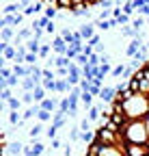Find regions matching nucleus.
Wrapping results in <instances>:
<instances>
[{
  "label": "nucleus",
  "mask_w": 149,
  "mask_h": 156,
  "mask_svg": "<svg viewBox=\"0 0 149 156\" xmlns=\"http://www.w3.org/2000/svg\"><path fill=\"white\" fill-rule=\"evenodd\" d=\"M123 108H125V115H127L130 122L145 119V117L149 115V95L136 93L134 98H130L127 102H123Z\"/></svg>",
  "instance_id": "nucleus-1"
},
{
  "label": "nucleus",
  "mask_w": 149,
  "mask_h": 156,
  "mask_svg": "<svg viewBox=\"0 0 149 156\" xmlns=\"http://www.w3.org/2000/svg\"><path fill=\"white\" fill-rule=\"evenodd\" d=\"M123 141L125 143H149V132L145 119H134L123 128Z\"/></svg>",
  "instance_id": "nucleus-2"
},
{
  "label": "nucleus",
  "mask_w": 149,
  "mask_h": 156,
  "mask_svg": "<svg viewBox=\"0 0 149 156\" xmlns=\"http://www.w3.org/2000/svg\"><path fill=\"white\" fill-rule=\"evenodd\" d=\"M125 156H149V143H123Z\"/></svg>",
  "instance_id": "nucleus-3"
},
{
  "label": "nucleus",
  "mask_w": 149,
  "mask_h": 156,
  "mask_svg": "<svg viewBox=\"0 0 149 156\" xmlns=\"http://www.w3.org/2000/svg\"><path fill=\"white\" fill-rule=\"evenodd\" d=\"M67 50H69V44L65 41L61 35H54V37H52V52L56 54V56H65Z\"/></svg>",
  "instance_id": "nucleus-4"
},
{
  "label": "nucleus",
  "mask_w": 149,
  "mask_h": 156,
  "mask_svg": "<svg viewBox=\"0 0 149 156\" xmlns=\"http://www.w3.org/2000/svg\"><path fill=\"white\" fill-rule=\"evenodd\" d=\"M2 152H5L7 156H22V154H24V143H22V141L2 143Z\"/></svg>",
  "instance_id": "nucleus-5"
},
{
  "label": "nucleus",
  "mask_w": 149,
  "mask_h": 156,
  "mask_svg": "<svg viewBox=\"0 0 149 156\" xmlns=\"http://www.w3.org/2000/svg\"><path fill=\"white\" fill-rule=\"evenodd\" d=\"M24 20V13H17V15H2V20H0V28H7V26H20Z\"/></svg>",
  "instance_id": "nucleus-6"
},
{
  "label": "nucleus",
  "mask_w": 149,
  "mask_h": 156,
  "mask_svg": "<svg viewBox=\"0 0 149 156\" xmlns=\"http://www.w3.org/2000/svg\"><path fill=\"white\" fill-rule=\"evenodd\" d=\"M100 100L106 102V104H113V102L117 100V89H115V87H102Z\"/></svg>",
  "instance_id": "nucleus-7"
},
{
  "label": "nucleus",
  "mask_w": 149,
  "mask_h": 156,
  "mask_svg": "<svg viewBox=\"0 0 149 156\" xmlns=\"http://www.w3.org/2000/svg\"><path fill=\"white\" fill-rule=\"evenodd\" d=\"M43 111H50V113H54V111H59V106H61V100H56V98L54 95H48L46 100L39 104Z\"/></svg>",
  "instance_id": "nucleus-8"
},
{
  "label": "nucleus",
  "mask_w": 149,
  "mask_h": 156,
  "mask_svg": "<svg viewBox=\"0 0 149 156\" xmlns=\"http://www.w3.org/2000/svg\"><path fill=\"white\" fill-rule=\"evenodd\" d=\"M78 30L82 33V39H84V41H89V39H93V37L97 35V33H95V24H93V22H84Z\"/></svg>",
  "instance_id": "nucleus-9"
},
{
  "label": "nucleus",
  "mask_w": 149,
  "mask_h": 156,
  "mask_svg": "<svg viewBox=\"0 0 149 156\" xmlns=\"http://www.w3.org/2000/svg\"><path fill=\"white\" fill-rule=\"evenodd\" d=\"M97 156H125V152H123L119 145H104Z\"/></svg>",
  "instance_id": "nucleus-10"
},
{
  "label": "nucleus",
  "mask_w": 149,
  "mask_h": 156,
  "mask_svg": "<svg viewBox=\"0 0 149 156\" xmlns=\"http://www.w3.org/2000/svg\"><path fill=\"white\" fill-rule=\"evenodd\" d=\"M17 13H24V7L20 2H9L2 9V15H17Z\"/></svg>",
  "instance_id": "nucleus-11"
},
{
  "label": "nucleus",
  "mask_w": 149,
  "mask_h": 156,
  "mask_svg": "<svg viewBox=\"0 0 149 156\" xmlns=\"http://www.w3.org/2000/svg\"><path fill=\"white\" fill-rule=\"evenodd\" d=\"M20 87H22V91H35L37 87H39V83H37L32 76H26V78H22V85Z\"/></svg>",
  "instance_id": "nucleus-12"
},
{
  "label": "nucleus",
  "mask_w": 149,
  "mask_h": 156,
  "mask_svg": "<svg viewBox=\"0 0 149 156\" xmlns=\"http://www.w3.org/2000/svg\"><path fill=\"white\" fill-rule=\"evenodd\" d=\"M9 124L11 126H24V117H22V113L20 111H9Z\"/></svg>",
  "instance_id": "nucleus-13"
},
{
  "label": "nucleus",
  "mask_w": 149,
  "mask_h": 156,
  "mask_svg": "<svg viewBox=\"0 0 149 156\" xmlns=\"http://www.w3.org/2000/svg\"><path fill=\"white\" fill-rule=\"evenodd\" d=\"M0 37H2V41L11 44L13 39L17 37V33H15V28H13V26H7V28H2V30H0Z\"/></svg>",
  "instance_id": "nucleus-14"
},
{
  "label": "nucleus",
  "mask_w": 149,
  "mask_h": 156,
  "mask_svg": "<svg viewBox=\"0 0 149 156\" xmlns=\"http://www.w3.org/2000/svg\"><path fill=\"white\" fill-rule=\"evenodd\" d=\"M43 130H46V128H43V124H41V122H37V124H35V126H32V128L28 130V136H30V143L39 139V134H41Z\"/></svg>",
  "instance_id": "nucleus-15"
},
{
  "label": "nucleus",
  "mask_w": 149,
  "mask_h": 156,
  "mask_svg": "<svg viewBox=\"0 0 149 156\" xmlns=\"http://www.w3.org/2000/svg\"><path fill=\"white\" fill-rule=\"evenodd\" d=\"M41 46H43V41H39V39H35V37L26 41V48H28V52H32V54H39Z\"/></svg>",
  "instance_id": "nucleus-16"
},
{
  "label": "nucleus",
  "mask_w": 149,
  "mask_h": 156,
  "mask_svg": "<svg viewBox=\"0 0 149 156\" xmlns=\"http://www.w3.org/2000/svg\"><path fill=\"white\" fill-rule=\"evenodd\" d=\"M52 119H54V113L39 108V113H37V122H41V124H48V122H52Z\"/></svg>",
  "instance_id": "nucleus-17"
},
{
  "label": "nucleus",
  "mask_w": 149,
  "mask_h": 156,
  "mask_svg": "<svg viewBox=\"0 0 149 156\" xmlns=\"http://www.w3.org/2000/svg\"><path fill=\"white\" fill-rule=\"evenodd\" d=\"M147 24V17H143V15H136L134 20H132V28L136 30V33H143V26Z\"/></svg>",
  "instance_id": "nucleus-18"
},
{
  "label": "nucleus",
  "mask_w": 149,
  "mask_h": 156,
  "mask_svg": "<svg viewBox=\"0 0 149 156\" xmlns=\"http://www.w3.org/2000/svg\"><path fill=\"white\" fill-rule=\"evenodd\" d=\"M46 93H48V91L43 89V85H39V87H37V89L32 91V95H35V102H37V104H41V102L46 100V98H48Z\"/></svg>",
  "instance_id": "nucleus-19"
},
{
  "label": "nucleus",
  "mask_w": 149,
  "mask_h": 156,
  "mask_svg": "<svg viewBox=\"0 0 149 156\" xmlns=\"http://www.w3.org/2000/svg\"><path fill=\"white\" fill-rule=\"evenodd\" d=\"M86 117H89L91 122H100V117H102V108H100L97 104H93V106L89 108V115H86Z\"/></svg>",
  "instance_id": "nucleus-20"
},
{
  "label": "nucleus",
  "mask_w": 149,
  "mask_h": 156,
  "mask_svg": "<svg viewBox=\"0 0 149 156\" xmlns=\"http://www.w3.org/2000/svg\"><path fill=\"white\" fill-rule=\"evenodd\" d=\"M13 74L17 76V78H26L28 76V65H17V63H13Z\"/></svg>",
  "instance_id": "nucleus-21"
},
{
  "label": "nucleus",
  "mask_w": 149,
  "mask_h": 156,
  "mask_svg": "<svg viewBox=\"0 0 149 156\" xmlns=\"http://www.w3.org/2000/svg\"><path fill=\"white\" fill-rule=\"evenodd\" d=\"M59 7H52V5H46V11H43V15L48 17V20H56L59 17Z\"/></svg>",
  "instance_id": "nucleus-22"
},
{
  "label": "nucleus",
  "mask_w": 149,
  "mask_h": 156,
  "mask_svg": "<svg viewBox=\"0 0 149 156\" xmlns=\"http://www.w3.org/2000/svg\"><path fill=\"white\" fill-rule=\"evenodd\" d=\"M80 134H82L80 126H71V128H69V141H71V143L80 141Z\"/></svg>",
  "instance_id": "nucleus-23"
},
{
  "label": "nucleus",
  "mask_w": 149,
  "mask_h": 156,
  "mask_svg": "<svg viewBox=\"0 0 149 156\" xmlns=\"http://www.w3.org/2000/svg\"><path fill=\"white\" fill-rule=\"evenodd\" d=\"M80 102H82V106L89 111V108L93 106V95H91L89 91H82V95H80Z\"/></svg>",
  "instance_id": "nucleus-24"
},
{
  "label": "nucleus",
  "mask_w": 149,
  "mask_h": 156,
  "mask_svg": "<svg viewBox=\"0 0 149 156\" xmlns=\"http://www.w3.org/2000/svg\"><path fill=\"white\" fill-rule=\"evenodd\" d=\"M30 145H32V156H43V154H46V145H43V143L32 141Z\"/></svg>",
  "instance_id": "nucleus-25"
},
{
  "label": "nucleus",
  "mask_w": 149,
  "mask_h": 156,
  "mask_svg": "<svg viewBox=\"0 0 149 156\" xmlns=\"http://www.w3.org/2000/svg\"><path fill=\"white\" fill-rule=\"evenodd\" d=\"M17 37H20L22 41H28V39H32V37H35V33H32V28L28 26V28H22V30H17Z\"/></svg>",
  "instance_id": "nucleus-26"
},
{
  "label": "nucleus",
  "mask_w": 149,
  "mask_h": 156,
  "mask_svg": "<svg viewBox=\"0 0 149 156\" xmlns=\"http://www.w3.org/2000/svg\"><path fill=\"white\" fill-rule=\"evenodd\" d=\"M73 61H71V58H67V56H56V58H54V65H56V67H69ZM56 67H54V69H56Z\"/></svg>",
  "instance_id": "nucleus-27"
},
{
  "label": "nucleus",
  "mask_w": 149,
  "mask_h": 156,
  "mask_svg": "<svg viewBox=\"0 0 149 156\" xmlns=\"http://www.w3.org/2000/svg\"><path fill=\"white\" fill-rule=\"evenodd\" d=\"M7 104H9V111H20L24 102H22V98H15V95H13V98H11V100H9Z\"/></svg>",
  "instance_id": "nucleus-28"
},
{
  "label": "nucleus",
  "mask_w": 149,
  "mask_h": 156,
  "mask_svg": "<svg viewBox=\"0 0 149 156\" xmlns=\"http://www.w3.org/2000/svg\"><path fill=\"white\" fill-rule=\"evenodd\" d=\"M50 52H52V44H43L41 50H39V58H41V61H48V58H50Z\"/></svg>",
  "instance_id": "nucleus-29"
},
{
  "label": "nucleus",
  "mask_w": 149,
  "mask_h": 156,
  "mask_svg": "<svg viewBox=\"0 0 149 156\" xmlns=\"http://www.w3.org/2000/svg\"><path fill=\"white\" fill-rule=\"evenodd\" d=\"M59 35H61V37H63V39H65V41H67V44H69V46H71V44H73V30H71V28H63V30H61V33H59Z\"/></svg>",
  "instance_id": "nucleus-30"
},
{
  "label": "nucleus",
  "mask_w": 149,
  "mask_h": 156,
  "mask_svg": "<svg viewBox=\"0 0 149 156\" xmlns=\"http://www.w3.org/2000/svg\"><path fill=\"white\" fill-rule=\"evenodd\" d=\"M91 124H93V122L89 119V117H82V119H80V124H78V126H80V130H82V132H89V130H95V128H93Z\"/></svg>",
  "instance_id": "nucleus-31"
},
{
  "label": "nucleus",
  "mask_w": 149,
  "mask_h": 156,
  "mask_svg": "<svg viewBox=\"0 0 149 156\" xmlns=\"http://www.w3.org/2000/svg\"><path fill=\"white\" fill-rule=\"evenodd\" d=\"M20 98H22V102H24V104H28V106H32V104H35V95H32V91H24Z\"/></svg>",
  "instance_id": "nucleus-32"
},
{
  "label": "nucleus",
  "mask_w": 149,
  "mask_h": 156,
  "mask_svg": "<svg viewBox=\"0 0 149 156\" xmlns=\"http://www.w3.org/2000/svg\"><path fill=\"white\" fill-rule=\"evenodd\" d=\"M61 111H65V113H69V108H71V102H69V95H63L61 98V106H59Z\"/></svg>",
  "instance_id": "nucleus-33"
},
{
  "label": "nucleus",
  "mask_w": 149,
  "mask_h": 156,
  "mask_svg": "<svg viewBox=\"0 0 149 156\" xmlns=\"http://www.w3.org/2000/svg\"><path fill=\"white\" fill-rule=\"evenodd\" d=\"M13 98V89H0V100L2 102H9Z\"/></svg>",
  "instance_id": "nucleus-34"
},
{
  "label": "nucleus",
  "mask_w": 149,
  "mask_h": 156,
  "mask_svg": "<svg viewBox=\"0 0 149 156\" xmlns=\"http://www.w3.org/2000/svg\"><path fill=\"white\" fill-rule=\"evenodd\" d=\"M59 130H61V128H56L54 124H50V128L46 130V134H48V139H50V141H52V139H56V134H59Z\"/></svg>",
  "instance_id": "nucleus-35"
},
{
  "label": "nucleus",
  "mask_w": 149,
  "mask_h": 156,
  "mask_svg": "<svg viewBox=\"0 0 149 156\" xmlns=\"http://www.w3.org/2000/svg\"><path fill=\"white\" fill-rule=\"evenodd\" d=\"M69 76H82V67H80V65H76V61L69 65Z\"/></svg>",
  "instance_id": "nucleus-36"
},
{
  "label": "nucleus",
  "mask_w": 149,
  "mask_h": 156,
  "mask_svg": "<svg viewBox=\"0 0 149 156\" xmlns=\"http://www.w3.org/2000/svg\"><path fill=\"white\" fill-rule=\"evenodd\" d=\"M115 2H117V0H102V2H100V9L110 11V9H115Z\"/></svg>",
  "instance_id": "nucleus-37"
},
{
  "label": "nucleus",
  "mask_w": 149,
  "mask_h": 156,
  "mask_svg": "<svg viewBox=\"0 0 149 156\" xmlns=\"http://www.w3.org/2000/svg\"><path fill=\"white\" fill-rule=\"evenodd\" d=\"M37 61H41L39 54H32V52L26 54V65H37Z\"/></svg>",
  "instance_id": "nucleus-38"
},
{
  "label": "nucleus",
  "mask_w": 149,
  "mask_h": 156,
  "mask_svg": "<svg viewBox=\"0 0 149 156\" xmlns=\"http://www.w3.org/2000/svg\"><path fill=\"white\" fill-rule=\"evenodd\" d=\"M123 72H125V65L121 63V65H115V67H113L110 76H113V78H117V76H123Z\"/></svg>",
  "instance_id": "nucleus-39"
},
{
  "label": "nucleus",
  "mask_w": 149,
  "mask_h": 156,
  "mask_svg": "<svg viewBox=\"0 0 149 156\" xmlns=\"http://www.w3.org/2000/svg\"><path fill=\"white\" fill-rule=\"evenodd\" d=\"M54 74H56V78H67L69 76V67H56Z\"/></svg>",
  "instance_id": "nucleus-40"
},
{
  "label": "nucleus",
  "mask_w": 149,
  "mask_h": 156,
  "mask_svg": "<svg viewBox=\"0 0 149 156\" xmlns=\"http://www.w3.org/2000/svg\"><path fill=\"white\" fill-rule=\"evenodd\" d=\"M46 33H48L50 37H54V35H56V24H54V20H50V22H48V26H46Z\"/></svg>",
  "instance_id": "nucleus-41"
},
{
  "label": "nucleus",
  "mask_w": 149,
  "mask_h": 156,
  "mask_svg": "<svg viewBox=\"0 0 149 156\" xmlns=\"http://www.w3.org/2000/svg\"><path fill=\"white\" fill-rule=\"evenodd\" d=\"M13 76V69L7 65V67H0V78H5V80H7V78H11Z\"/></svg>",
  "instance_id": "nucleus-42"
},
{
  "label": "nucleus",
  "mask_w": 149,
  "mask_h": 156,
  "mask_svg": "<svg viewBox=\"0 0 149 156\" xmlns=\"http://www.w3.org/2000/svg\"><path fill=\"white\" fill-rule=\"evenodd\" d=\"M97 44H102V37H100V33H97L95 37H93V39H89V41H86V46H91L93 50H95V46H97Z\"/></svg>",
  "instance_id": "nucleus-43"
},
{
  "label": "nucleus",
  "mask_w": 149,
  "mask_h": 156,
  "mask_svg": "<svg viewBox=\"0 0 149 156\" xmlns=\"http://www.w3.org/2000/svg\"><path fill=\"white\" fill-rule=\"evenodd\" d=\"M63 156H73V147H71V141H67L63 145Z\"/></svg>",
  "instance_id": "nucleus-44"
},
{
  "label": "nucleus",
  "mask_w": 149,
  "mask_h": 156,
  "mask_svg": "<svg viewBox=\"0 0 149 156\" xmlns=\"http://www.w3.org/2000/svg\"><path fill=\"white\" fill-rule=\"evenodd\" d=\"M43 78H50V80H56V74H54V69H48V67H43Z\"/></svg>",
  "instance_id": "nucleus-45"
},
{
  "label": "nucleus",
  "mask_w": 149,
  "mask_h": 156,
  "mask_svg": "<svg viewBox=\"0 0 149 156\" xmlns=\"http://www.w3.org/2000/svg\"><path fill=\"white\" fill-rule=\"evenodd\" d=\"M24 15H37V9H35V2H32L30 7H26V9H24Z\"/></svg>",
  "instance_id": "nucleus-46"
},
{
  "label": "nucleus",
  "mask_w": 149,
  "mask_h": 156,
  "mask_svg": "<svg viewBox=\"0 0 149 156\" xmlns=\"http://www.w3.org/2000/svg\"><path fill=\"white\" fill-rule=\"evenodd\" d=\"M89 87H91V80L82 78V80H80V89H82V91H89Z\"/></svg>",
  "instance_id": "nucleus-47"
},
{
  "label": "nucleus",
  "mask_w": 149,
  "mask_h": 156,
  "mask_svg": "<svg viewBox=\"0 0 149 156\" xmlns=\"http://www.w3.org/2000/svg\"><path fill=\"white\" fill-rule=\"evenodd\" d=\"M138 15H143V17H149V5H145L143 9H138Z\"/></svg>",
  "instance_id": "nucleus-48"
},
{
  "label": "nucleus",
  "mask_w": 149,
  "mask_h": 156,
  "mask_svg": "<svg viewBox=\"0 0 149 156\" xmlns=\"http://www.w3.org/2000/svg\"><path fill=\"white\" fill-rule=\"evenodd\" d=\"M95 52H97V54H106V48H104V44H97V46H95Z\"/></svg>",
  "instance_id": "nucleus-49"
},
{
  "label": "nucleus",
  "mask_w": 149,
  "mask_h": 156,
  "mask_svg": "<svg viewBox=\"0 0 149 156\" xmlns=\"http://www.w3.org/2000/svg\"><path fill=\"white\" fill-rule=\"evenodd\" d=\"M61 147V139L56 136V139H52V150H59Z\"/></svg>",
  "instance_id": "nucleus-50"
},
{
  "label": "nucleus",
  "mask_w": 149,
  "mask_h": 156,
  "mask_svg": "<svg viewBox=\"0 0 149 156\" xmlns=\"http://www.w3.org/2000/svg\"><path fill=\"white\" fill-rule=\"evenodd\" d=\"M17 2H20V5H22V7L26 9V7H30V5L35 2V0H17Z\"/></svg>",
  "instance_id": "nucleus-51"
},
{
  "label": "nucleus",
  "mask_w": 149,
  "mask_h": 156,
  "mask_svg": "<svg viewBox=\"0 0 149 156\" xmlns=\"http://www.w3.org/2000/svg\"><path fill=\"white\" fill-rule=\"evenodd\" d=\"M24 156H32V145H24Z\"/></svg>",
  "instance_id": "nucleus-52"
},
{
  "label": "nucleus",
  "mask_w": 149,
  "mask_h": 156,
  "mask_svg": "<svg viewBox=\"0 0 149 156\" xmlns=\"http://www.w3.org/2000/svg\"><path fill=\"white\" fill-rule=\"evenodd\" d=\"M145 124H147V132H149V115L145 117Z\"/></svg>",
  "instance_id": "nucleus-53"
},
{
  "label": "nucleus",
  "mask_w": 149,
  "mask_h": 156,
  "mask_svg": "<svg viewBox=\"0 0 149 156\" xmlns=\"http://www.w3.org/2000/svg\"><path fill=\"white\" fill-rule=\"evenodd\" d=\"M84 156H97V154H93V152H86V154H84Z\"/></svg>",
  "instance_id": "nucleus-54"
},
{
  "label": "nucleus",
  "mask_w": 149,
  "mask_h": 156,
  "mask_svg": "<svg viewBox=\"0 0 149 156\" xmlns=\"http://www.w3.org/2000/svg\"><path fill=\"white\" fill-rule=\"evenodd\" d=\"M73 156H76V154H73Z\"/></svg>",
  "instance_id": "nucleus-55"
}]
</instances>
